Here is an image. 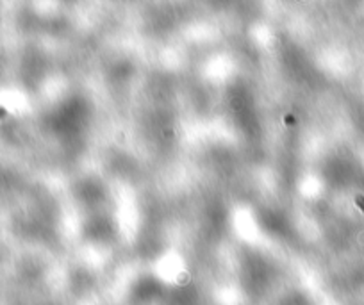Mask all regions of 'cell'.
I'll return each instance as SVG.
<instances>
[{
    "label": "cell",
    "mask_w": 364,
    "mask_h": 305,
    "mask_svg": "<svg viewBox=\"0 0 364 305\" xmlns=\"http://www.w3.org/2000/svg\"><path fill=\"white\" fill-rule=\"evenodd\" d=\"M357 203H359V205L364 209V198H363V196H357Z\"/></svg>",
    "instance_id": "1"
}]
</instances>
